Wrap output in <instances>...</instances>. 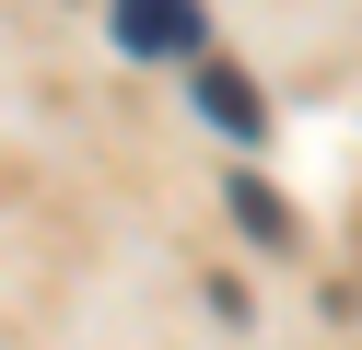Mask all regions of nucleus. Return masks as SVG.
<instances>
[{
    "label": "nucleus",
    "mask_w": 362,
    "mask_h": 350,
    "mask_svg": "<svg viewBox=\"0 0 362 350\" xmlns=\"http://www.w3.org/2000/svg\"><path fill=\"white\" fill-rule=\"evenodd\" d=\"M117 35L141 47V59H187V47H199V12H187V0H117Z\"/></svg>",
    "instance_id": "f257e3e1"
}]
</instances>
